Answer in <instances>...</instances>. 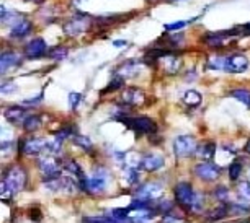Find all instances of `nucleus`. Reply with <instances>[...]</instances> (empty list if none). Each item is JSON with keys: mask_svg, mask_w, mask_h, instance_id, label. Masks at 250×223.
<instances>
[{"mask_svg": "<svg viewBox=\"0 0 250 223\" xmlns=\"http://www.w3.org/2000/svg\"><path fill=\"white\" fill-rule=\"evenodd\" d=\"M143 160L138 153H128L126 155V160H125V165L129 166V168H136L138 169L139 166H143Z\"/></svg>", "mask_w": 250, "mask_h": 223, "instance_id": "c85d7f7f", "label": "nucleus"}, {"mask_svg": "<svg viewBox=\"0 0 250 223\" xmlns=\"http://www.w3.org/2000/svg\"><path fill=\"white\" fill-rule=\"evenodd\" d=\"M30 2H43V0H30Z\"/></svg>", "mask_w": 250, "mask_h": 223, "instance_id": "37998d69", "label": "nucleus"}, {"mask_svg": "<svg viewBox=\"0 0 250 223\" xmlns=\"http://www.w3.org/2000/svg\"><path fill=\"white\" fill-rule=\"evenodd\" d=\"M64 169L67 173H70L72 176H77L79 179H82L83 178V174L82 171H80V166L75 163L74 160H65V163H64Z\"/></svg>", "mask_w": 250, "mask_h": 223, "instance_id": "cd10ccee", "label": "nucleus"}, {"mask_svg": "<svg viewBox=\"0 0 250 223\" xmlns=\"http://www.w3.org/2000/svg\"><path fill=\"white\" fill-rule=\"evenodd\" d=\"M228 35H226V31H221V33H208V35L203 37V42L211 47H221L224 46L226 42H228Z\"/></svg>", "mask_w": 250, "mask_h": 223, "instance_id": "a211bd4d", "label": "nucleus"}, {"mask_svg": "<svg viewBox=\"0 0 250 223\" xmlns=\"http://www.w3.org/2000/svg\"><path fill=\"white\" fill-rule=\"evenodd\" d=\"M228 171H229V178L232 179V181H237L240 173H242V165H240L239 161H234V163L229 166Z\"/></svg>", "mask_w": 250, "mask_h": 223, "instance_id": "2f4dec72", "label": "nucleus"}, {"mask_svg": "<svg viewBox=\"0 0 250 223\" xmlns=\"http://www.w3.org/2000/svg\"><path fill=\"white\" fill-rule=\"evenodd\" d=\"M85 223H118L113 217H87Z\"/></svg>", "mask_w": 250, "mask_h": 223, "instance_id": "f704fd0d", "label": "nucleus"}, {"mask_svg": "<svg viewBox=\"0 0 250 223\" xmlns=\"http://www.w3.org/2000/svg\"><path fill=\"white\" fill-rule=\"evenodd\" d=\"M110 217L115 218L116 222L128 220V217H129V207L128 208H115V210L110 212Z\"/></svg>", "mask_w": 250, "mask_h": 223, "instance_id": "c756f323", "label": "nucleus"}, {"mask_svg": "<svg viewBox=\"0 0 250 223\" xmlns=\"http://www.w3.org/2000/svg\"><path fill=\"white\" fill-rule=\"evenodd\" d=\"M214 151H216V144H213V142H205V144L196 147L195 155L203 161H211L214 156Z\"/></svg>", "mask_w": 250, "mask_h": 223, "instance_id": "f3484780", "label": "nucleus"}, {"mask_svg": "<svg viewBox=\"0 0 250 223\" xmlns=\"http://www.w3.org/2000/svg\"><path fill=\"white\" fill-rule=\"evenodd\" d=\"M196 139L193 135H178L173 140V153L178 158H187L196 151Z\"/></svg>", "mask_w": 250, "mask_h": 223, "instance_id": "f03ea898", "label": "nucleus"}, {"mask_svg": "<svg viewBox=\"0 0 250 223\" xmlns=\"http://www.w3.org/2000/svg\"><path fill=\"white\" fill-rule=\"evenodd\" d=\"M123 101L131 104V106H141L146 101V94L139 88H128L123 93Z\"/></svg>", "mask_w": 250, "mask_h": 223, "instance_id": "4468645a", "label": "nucleus"}, {"mask_svg": "<svg viewBox=\"0 0 250 223\" xmlns=\"http://www.w3.org/2000/svg\"><path fill=\"white\" fill-rule=\"evenodd\" d=\"M3 116L10 122H23L25 121V109H23V106H10L5 109Z\"/></svg>", "mask_w": 250, "mask_h": 223, "instance_id": "412c9836", "label": "nucleus"}, {"mask_svg": "<svg viewBox=\"0 0 250 223\" xmlns=\"http://www.w3.org/2000/svg\"><path fill=\"white\" fill-rule=\"evenodd\" d=\"M226 64H228V57L224 56H213L208 59V69L211 70H226Z\"/></svg>", "mask_w": 250, "mask_h": 223, "instance_id": "4be33fe9", "label": "nucleus"}, {"mask_svg": "<svg viewBox=\"0 0 250 223\" xmlns=\"http://www.w3.org/2000/svg\"><path fill=\"white\" fill-rule=\"evenodd\" d=\"M162 65L167 74H177L182 67V59L175 57L172 54H167L165 57H162Z\"/></svg>", "mask_w": 250, "mask_h": 223, "instance_id": "aec40b11", "label": "nucleus"}, {"mask_svg": "<svg viewBox=\"0 0 250 223\" xmlns=\"http://www.w3.org/2000/svg\"><path fill=\"white\" fill-rule=\"evenodd\" d=\"M164 192V187L162 184L155 183V181H150V183H146L143 184L138 191H136V199H141V201H154V199H159L162 196Z\"/></svg>", "mask_w": 250, "mask_h": 223, "instance_id": "20e7f679", "label": "nucleus"}, {"mask_svg": "<svg viewBox=\"0 0 250 223\" xmlns=\"http://www.w3.org/2000/svg\"><path fill=\"white\" fill-rule=\"evenodd\" d=\"M214 196H216V199H218V201H221V202L229 201V191H228V187H224V186L216 187Z\"/></svg>", "mask_w": 250, "mask_h": 223, "instance_id": "c9c22d12", "label": "nucleus"}, {"mask_svg": "<svg viewBox=\"0 0 250 223\" xmlns=\"http://www.w3.org/2000/svg\"><path fill=\"white\" fill-rule=\"evenodd\" d=\"M46 149H48V142L44 139H38V137L36 139L26 140L25 144H23V153L28 156L43 153V151H46Z\"/></svg>", "mask_w": 250, "mask_h": 223, "instance_id": "9b49d317", "label": "nucleus"}, {"mask_svg": "<svg viewBox=\"0 0 250 223\" xmlns=\"http://www.w3.org/2000/svg\"><path fill=\"white\" fill-rule=\"evenodd\" d=\"M245 151H247V153H250V140L247 142V144H245Z\"/></svg>", "mask_w": 250, "mask_h": 223, "instance_id": "79ce46f5", "label": "nucleus"}, {"mask_svg": "<svg viewBox=\"0 0 250 223\" xmlns=\"http://www.w3.org/2000/svg\"><path fill=\"white\" fill-rule=\"evenodd\" d=\"M196 192L193 191V187L188 183H178L175 186V199L177 202L183 207H191L195 202Z\"/></svg>", "mask_w": 250, "mask_h": 223, "instance_id": "39448f33", "label": "nucleus"}, {"mask_svg": "<svg viewBox=\"0 0 250 223\" xmlns=\"http://www.w3.org/2000/svg\"><path fill=\"white\" fill-rule=\"evenodd\" d=\"M74 144L77 147H80V149H83L85 151L92 150V147H93L90 139H87V137H83V135H75L74 137Z\"/></svg>", "mask_w": 250, "mask_h": 223, "instance_id": "7c9ffc66", "label": "nucleus"}, {"mask_svg": "<svg viewBox=\"0 0 250 223\" xmlns=\"http://www.w3.org/2000/svg\"><path fill=\"white\" fill-rule=\"evenodd\" d=\"M237 194L239 199L245 204H250V184L247 183H239L237 184Z\"/></svg>", "mask_w": 250, "mask_h": 223, "instance_id": "bb28decb", "label": "nucleus"}, {"mask_svg": "<svg viewBox=\"0 0 250 223\" xmlns=\"http://www.w3.org/2000/svg\"><path fill=\"white\" fill-rule=\"evenodd\" d=\"M123 176H125V181L128 186H134V184H138L139 181V173L136 168H129V166H126V169L123 171Z\"/></svg>", "mask_w": 250, "mask_h": 223, "instance_id": "a878e982", "label": "nucleus"}, {"mask_svg": "<svg viewBox=\"0 0 250 223\" xmlns=\"http://www.w3.org/2000/svg\"><path fill=\"white\" fill-rule=\"evenodd\" d=\"M141 69V65L138 60L131 59V60H126V62H123L120 65V69H118V75H121L123 78H131L134 77V75H138Z\"/></svg>", "mask_w": 250, "mask_h": 223, "instance_id": "2eb2a0df", "label": "nucleus"}, {"mask_svg": "<svg viewBox=\"0 0 250 223\" xmlns=\"http://www.w3.org/2000/svg\"><path fill=\"white\" fill-rule=\"evenodd\" d=\"M65 56H67V47H64V46H61V47H54L53 51L49 52V57H53V59H64Z\"/></svg>", "mask_w": 250, "mask_h": 223, "instance_id": "72a5a7b5", "label": "nucleus"}, {"mask_svg": "<svg viewBox=\"0 0 250 223\" xmlns=\"http://www.w3.org/2000/svg\"><path fill=\"white\" fill-rule=\"evenodd\" d=\"M123 83H125V78H123L121 75H115V77L111 78L110 85L105 88V92H115V90H120V88H123Z\"/></svg>", "mask_w": 250, "mask_h": 223, "instance_id": "473e14b6", "label": "nucleus"}, {"mask_svg": "<svg viewBox=\"0 0 250 223\" xmlns=\"http://www.w3.org/2000/svg\"><path fill=\"white\" fill-rule=\"evenodd\" d=\"M133 129L141 132V134H154V132L157 130V126H155V122L150 119V117L139 116L133 119Z\"/></svg>", "mask_w": 250, "mask_h": 223, "instance_id": "f8f14e48", "label": "nucleus"}, {"mask_svg": "<svg viewBox=\"0 0 250 223\" xmlns=\"http://www.w3.org/2000/svg\"><path fill=\"white\" fill-rule=\"evenodd\" d=\"M126 44H128L126 41H115L113 42V46H116V47H121V46H126Z\"/></svg>", "mask_w": 250, "mask_h": 223, "instance_id": "a19ab883", "label": "nucleus"}, {"mask_svg": "<svg viewBox=\"0 0 250 223\" xmlns=\"http://www.w3.org/2000/svg\"><path fill=\"white\" fill-rule=\"evenodd\" d=\"M31 21L28 20H18L15 25L12 26L10 30V37H13V39H20V37H25L28 33L31 31Z\"/></svg>", "mask_w": 250, "mask_h": 223, "instance_id": "dca6fc26", "label": "nucleus"}, {"mask_svg": "<svg viewBox=\"0 0 250 223\" xmlns=\"http://www.w3.org/2000/svg\"><path fill=\"white\" fill-rule=\"evenodd\" d=\"M201 94L195 92V90H188V92L183 94V103L187 104V106H191V108H195L198 106V104H201Z\"/></svg>", "mask_w": 250, "mask_h": 223, "instance_id": "5701e85b", "label": "nucleus"}, {"mask_svg": "<svg viewBox=\"0 0 250 223\" xmlns=\"http://www.w3.org/2000/svg\"><path fill=\"white\" fill-rule=\"evenodd\" d=\"M88 28V17L87 15H80L72 18L70 21H67L64 25V33L70 37H75L79 35H82L83 31H87Z\"/></svg>", "mask_w": 250, "mask_h": 223, "instance_id": "6e6552de", "label": "nucleus"}, {"mask_svg": "<svg viewBox=\"0 0 250 223\" xmlns=\"http://www.w3.org/2000/svg\"><path fill=\"white\" fill-rule=\"evenodd\" d=\"M172 2H175V0H172Z\"/></svg>", "mask_w": 250, "mask_h": 223, "instance_id": "a18cd8bd", "label": "nucleus"}, {"mask_svg": "<svg viewBox=\"0 0 250 223\" xmlns=\"http://www.w3.org/2000/svg\"><path fill=\"white\" fill-rule=\"evenodd\" d=\"M20 62V57L15 52H10V51H3L2 56H0V65H2V74H5L7 70H10L13 65H17Z\"/></svg>", "mask_w": 250, "mask_h": 223, "instance_id": "6ab92c4d", "label": "nucleus"}, {"mask_svg": "<svg viewBox=\"0 0 250 223\" xmlns=\"http://www.w3.org/2000/svg\"><path fill=\"white\" fill-rule=\"evenodd\" d=\"M13 92H17L15 83H3L2 85V94H12Z\"/></svg>", "mask_w": 250, "mask_h": 223, "instance_id": "58836bf2", "label": "nucleus"}, {"mask_svg": "<svg viewBox=\"0 0 250 223\" xmlns=\"http://www.w3.org/2000/svg\"><path fill=\"white\" fill-rule=\"evenodd\" d=\"M80 101H82V94H80V93H75V92L69 93V106L72 109H77Z\"/></svg>", "mask_w": 250, "mask_h": 223, "instance_id": "e433bc0d", "label": "nucleus"}, {"mask_svg": "<svg viewBox=\"0 0 250 223\" xmlns=\"http://www.w3.org/2000/svg\"><path fill=\"white\" fill-rule=\"evenodd\" d=\"M230 96H234L237 101H240L242 104H245L247 108H250V92L249 90H244V88H235L230 92Z\"/></svg>", "mask_w": 250, "mask_h": 223, "instance_id": "b1692460", "label": "nucleus"}, {"mask_svg": "<svg viewBox=\"0 0 250 223\" xmlns=\"http://www.w3.org/2000/svg\"><path fill=\"white\" fill-rule=\"evenodd\" d=\"M226 215V210H224V207H221V210H218V212H213L211 215H208V220H218V218H223Z\"/></svg>", "mask_w": 250, "mask_h": 223, "instance_id": "ea45409f", "label": "nucleus"}, {"mask_svg": "<svg viewBox=\"0 0 250 223\" xmlns=\"http://www.w3.org/2000/svg\"><path fill=\"white\" fill-rule=\"evenodd\" d=\"M3 183H5L13 192L21 191V189L25 187V184H26L25 169H23L21 166H15V168L8 169V173H7L5 179H3Z\"/></svg>", "mask_w": 250, "mask_h": 223, "instance_id": "7ed1b4c3", "label": "nucleus"}, {"mask_svg": "<svg viewBox=\"0 0 250 223\" xmlns=\"http://www.w3.org/2000/svg\"><path fill=\"white\" fill-rule=\"evenodd\" d=\"M188 25V21H175V23H167L165 25V30L167 31H178L182 28H185Z\"/></svg>", "mask_w": 250, "mask_h": 223, "instance_id": "4c0bfd02", "label": "nucleus"}, {"mask_svg": "<svg viewBox=\"0 0 250 223\" xmlns=\"http://www.w3.org/2000/svg\"><path fill=\"white\" fill-rule=\"evenodd\" d=\"M165 160L162 155H157V153H150V155H146L144 160H143V166L141 168L144 169V171L147 173H154L157 171V169H160L164 166Z\"/></svg>", "mask_w": 250, "mask_h": 223, "instance_id": "ddd939ff", "label": "nucleus"}, {"mask_svg": "<svg viewBox=\"0 0 250 223\" xmlns=\"http://www.w3.org/2000/svg\"><path fill=\"white\" fill-rule=\"evenodd\" d=\"M195 174L198 178L205 179V181H214L219 178L221 168L218 165L211 163V161H203V163L195 166Z\"/></svg>", "mask_w": 250, "mask_h": 223, "instance_id": "0eeeda50", "label": "nucleus"}, {"mask_svg": "<svg viewBox=\"0 0 250 223\" xmlns=\"http://www.w3.org/2000/svg\"><path fill=\"white\" fill-rule=\"evenodd\" d=\"M46 52H48V44H46V41L43 37H35V39H31L25 47V54L31 59L41 57Z\"/></svg>", "mask_w": 250, "mask_h": 223, "instance_id": "9d476101", "label": "nucleus"}, {"mask_svg": "<svg viewBox=\"0 0 250 223\" xmlns=\"http://www.w3.org/2000/svg\"><path fill=\"white\" fill-rule=\"evenodd\" d=\"M249 59L244 54H232L228 57V64H226V70L230 74H244L249 69Z\"/></svg>", "mask_w": 250, "mask_h": 223, "instance_id": "1a4fd4ad", "label": "nucleus"}, {"mask_svg": "<svg viewBox=\"0 0 250 223\" xmlns=\"http://www.w3.org/2000/svg\"><path fill=\"white\" fill-rule=\"evenodd\" d=\"M249 184H250V169H249Z\"/></svg>", "mask_w": 250, "mask_h": 223, "instance_id": "c03bdc74", "label": "nucleus"}, {"mask_svg": "<svg viewBox=\"0 0 250 223\" xmlns=\"http://www.w3.org/2000/svg\"><path fill=\"white\" fill-rule=\"evenodd\" d=\"M38 168H40V171L43 173L46 178L59 176V173H61V165L58 158H54V156H51V155L41 156V158L38 160Z\"/></svg>", "mask_w": 250, "mask_h": 223, "instance_id": "423d86ee", "label": "nucleus"}, {"mask_svg": "<svg viewBox=\"0 0 250 223\" xmlns=\"http://www.w3.org/2000/svg\"><path fill=\"white\" fill-rule=\"evenodd\" d=\"M108 179H110L108 178V173L103 168H100L95 169L90 178L83 176L80 179V186L88 192H103L108 186Z\"/></svg>", "mask_w": 250, "mask_h": 223, "instance_id": "f257e3e1", "label": "nucleus"}, {"mask_svg": "<svg viewBox=\"0 0 250 223\" xmlns=\"http://www.w3.org/2000/svg\"><path fill=\"white\" fill-rule=\"evenodd\" d=\"M41 126V119L35 114L31 116H26L25 121H23V129H25L26 132H33V130H38Z\"/></svg>", "mask_w": 250, "mask_h": 223, "instance_id": "393cba45", "label": "nucleus"}]
</instances>
